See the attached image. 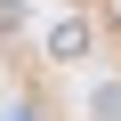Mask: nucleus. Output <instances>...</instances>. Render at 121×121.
Returning <instances> with one entry per match:
<instances>
[{
  "label": "nucleus",
  "mask_w": 121,
  "mask_h": 121,
  "mask_svg": "<svg viewBox=\"0 0 121 121\" xmlns=\"http://www.w3.org/2000/svg\"><path fill=\"white\" fill-rule=\"evenodd\" d=\"M0 121H24V113H0Z\"/></svg>",
  "instance_id": "obj_1"
}]
</instances>
